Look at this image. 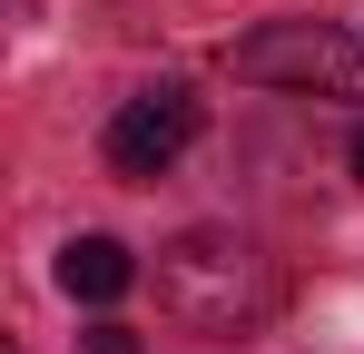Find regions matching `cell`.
I'll return each mask as SVG.
<instances>
[{"mask_svg": "<svg viewBox=\"0 0 364 354\" xmlns=\"http://www.w3.org/2000/svg\"><path fill=\"white\" fill-rule=\"evenodd\" d=\"M60 286L79 295V305H119V295L138 286V256H128L119 236H69L60 246Z\"/></svg>", "mask_w": 364, "mask_h": 354, "instance_id": "cell-4", "label": "cell"}, {"mask_svg": "<svg viewBox=\"0 0 364 354\" xmlns=\"http://www.w3.org/2000/svg\"><path fill=\"white\" fill-rule=\"evenodd\" d=\"M355 177H364V128H355Z\"/></svg>", "mask_w": 364, "mask_h": 354, "instance_id": "cell-6", "label": "cell"}, {"mask_svg": "<svg viewBox=\"0 0 364 354\" xmlns=\"http://www.w3.org/2000/svg\"><path fill=\"white\" fill-rule=\"evenodd\" d=\"M237 79L305 89V99H364V40L335 20H266L237 40Z\"/></svg>", "mask_w": 364, "mask_h": 354, "instance_id": "cell-2", "label": "cell"}, {"mask_svg": "<svg viewBox=\"0 0 364 354\" xmlns=\"http://www.w3.org/2000/svg\"><path fill=\"white\" fill-rule=\"evenodd\" d=\"M89 354H138V335L128 325H89Z\"/></svg>", "mask_w": 364, "mask_h": 354, "instance_id": "cell-5", "label": "cell"}, {"mask_svg": "<svg viewBox=\"0 0 364 354\" xmlns=\"http://www.w3.org/2000/svg\"><path fill=\"white\" fill-rule=\"evenodd\" d=\"M197 128H207L197 89H187V79H158V89L119 99V118H109V168L119 177H168L187 148H197Z\"/></svg>", "mask_w": 364, "mask_h": 354, "instance_id": "cell-3", "label": "cell"}, {"mask_svg": "<svg viewBox=\"0 0 364 354\" xmlns=\"http://www.w3.org/2000/svg\"><path fill=\"white\" fill-rule=\"evenodd\" d=\"M158 295H168V315L187 325H207V335H227L246 325L256 305H266V266H256V246L227 227H187L168 256H158Z\"/></svg>", "mask_w": 364, "mask_h": 354, "instance_id": "cell-1", "label": "cell"}, {"mask_svg": "<svg viewBox=\"0 0 364 354\" xmlns=\"http://www.w3.org/2000/svg\"><path fill=\"white\" fill-rule=\"evenodd\" d=\"M0 354H20V345H0Z\"/></svg>", "mask_w": 364, "mask_h": 354, "instance_id": "cell-7", "label": "cell"}]
</instances>
